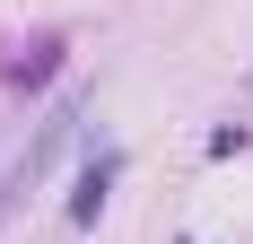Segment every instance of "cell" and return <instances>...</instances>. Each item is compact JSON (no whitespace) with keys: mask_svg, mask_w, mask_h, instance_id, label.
<instances>
[{"mask_svg":"<svg viewBox=\"0 0 253 244\" xmlns=\"http://www.w3.org/2000/svg\"><path fill=\"white\" fill-rule=\"evenodd\" d=\"M79 122H87V96H61V105H52L44 122H35V140L18 148V166L0 174V218H9L18 201H35V183H44V174L61 166V148L79 140Z\"/></svg>","mask_w":253,"mask_h":244,"instance_id":"cell-1","label":"cell"},{"mask_svg":"<svg viewBox=\"0 0 253 244\" xmlns=\"http://www.w3.org/2000/svg\"><path fill=\"white\" fill-rule=\"evenodd\" d=\"M105 183H114V166H87V183H79V209H70L79 227H87V218H96V209H105Z\"/></svg>","mask_w":253,"mask_h":244,"instance_id":"cell-2","label":"cell"}]
</instances>
